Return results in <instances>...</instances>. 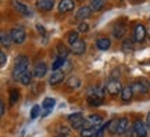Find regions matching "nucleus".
Segmentation results:
<instances>
[{
	"label": "nucleus",
	"instance_id": "nucleus-1",
	"mask_svg": "<svg viewBox=\"0 0 150 137\" xmlns=\"http://www.w3.org/2000/svg\"><path fill=\"white\" fill-rule=\"evenodd\" d=\"M28 68H29V58L27 56H18L14 63V67H13V72H11L13 79L20 80V78L27 72Z\"/></svg>",
	"mask_w": 150,
	"mask_h": 137
},
{
	"label": "nucleus",
	"instance_id": "nucleus-2",
	"mask_svg": "<svg viewBox=\"0 0 150 137\" xmlns=\"http://www.w3.org/2000/svg\"><path fill=\"white\" fill-rule=\"evenodd\" d=\"M10 33H11V37H13V43H16V44H22L27 40V32L21 27L13 28L10 31Z\"/></svg>",
	"mask_w": 150,
	"mask_h": 137
},
{
	"label": "nucleus",
	"instance_id": "nucleus-3",
	"mask_svg": "<svg viewBox=\"0 0 150 137\" xmlns=\"http://www.w3.org/2000/svg\"><path fill=\"white\" fill-rule=\"evenodd\" d=\"M68 121L71 123V127L74 130H79V129H83V125H85V118L81 112H75V114H71L68 116Z\"/></svg>",
	"mask_w": 150,
	"mask_h": 137
},
{
	"label": "nucleus",
	"instance_id": "nucleus-4",
	"mask_svg": "<svg viewBox=\"0 0 150 137\" xmlns=\"http://www.w3.org/2000/svg\"><path fill=\"white\" fill-rule=\"evenodd\" d=\"M122 84L118 79H111L107 82V86H106V90H107L108 93L111 96H117V94H121V91H122Z\"/></svg>",
	"mask_w": 150,
	"mask_h": 137
},
{
	"label": "nucleus",
	"instance_id": "nucleus-5",
	"mask_svg": "<svg viewBox=\"0 0 150 137\" xmlns=\"http://www.w3.org/2000/svg\"><path fill=\"white\" fill-rule=\"evenodd\" d=\"M103 125V118L100 115L92 114L85 119V125L83 127H100Z\"/></svg>",
	"mask_w": 150,
	"mask_h": 137
},
{
	"label": "nucleus",
	"instance_id": "nucleus-6",
	"mask_svg": "<svg viewBox=\"0 0 150 137\" xmlns=\"http://www.w3.org/2000/svg\"><path fill=\"white\" fill-rule=\"evenodd\" d=\"M13 6H14V8L18 11V14H21V15H24V17H32V10H31L27 4H24V3L18 1V0H14V1H13Z\"/></svg>",
	"mask_w": 150,
	"mask_h": 137
},
{
	"label": "nucleus",
	"instance_id": "nucleus-7",
	"mask_svg": "<svg viewBox=\"0 0 150 137\" xmlns=\"http://www.w3.org/2000/svg\"><path fill=\"white\" fill-rule=\"evenodd\" d=\"M92 8L91 6H82L79 10L76 11V14H75V20H78V21H85L86 18H89L92 15Z\"/></svg>",
	"mask_w": 150,
	"mask_h": 137
},
{
	"label": "nucleus",
	"instance_id": "nucleus-8",
	"mask_svg": "<svg viewBox=\"0 0 150 137\" xmlns=\"http://www.w3.org/2000/svg\"><path fill=\"white\" fill-rule=\"evenodd\" d=\"M134 132L136 137H146L147 136V125L142 121H136L134 123Z\"/></svg>",
	"mask_w": 150,
	"mask_h": 137
},
{
	"label": "nucleus",
	"instance_id": "nucleus-9",
	"mask_svg": "<svg viewBox=\"0 0 150 137\" xmlns=\"http://www.w3.org/2000/svg\"><path fill=\"white\" fill-rule=\"evenodd\" d=\"M54 7V0H36V8L39 11L47 13L52 11Z\"/></svg>",
	"mask_w": 150,
	"mask_h": 137
},
{
	"label": "nucleus",
	"instance_id": "nucleus-10",
	"mask_svg": "<svg viewBox=\"0 0 150 137\" xmlns=\"http://www.w3.org/2000/svg\"><path fill=\"white\" fill-rule=\"evenodd\" d=\"M65 79V74L63 71H53L52 75H50V78H49V83L52 84V86H56V84L61 83L63 80Z\"/></svg>",
	"mask_w": 150,
	"mask_h": 137
},
{
	"label": "nucleus",
	"instance_id": "nucleus-11",
	"mask_svg": "<svg viewBox=\"0 0 150 137\" xmlns=\"http://www.w3.org/2000/svg\"><path fill=\"white\" fill-rule=\"evenodd\" d=\"M131 86H132L135 93H140V94H146L150 87V86H147V83H146L145 80H135Z\"/></svg>",
	"mask_w": 150,
	"mask_h": 137
},
{
	"label": "nucleus",
	"instance_id": "nucleus-12",
	"mask_svg": "<svg viewBox=\"0 0 150 137\" xmlns=\"http://www.w3.org/2000/svg\"><path fill=\"white\" fill-rule=\"evenodd\" d=\"M32 72H33V76H35V78L42 79L43 76L46 75V72H47V67H46L45 63H36V65H35L32 69Z\"/></svg>",
	"mask_w": 150,
	"mask_h": 137
},
{
	"label": "nucleus",
	"instance_id": "nucleus-13",
	"mask_svg": "<svg viewBox=\"0 0 150 137\" xmlns=\"http://www.w3.org/2000/svg\"><path fill=\"white\" fill-rule=\"evenodd\" d=\"M146 37V28L143 25H136L134 29V40L135 42H143Z\"/></svg>",
	"mask_w": 150,
	"mask_h": 137
},
{
	"label": "nucleus",
	"instance_id": "nucleus-14",
	"mask_svg": "<svg viewBox=\"0 0 150 137\" xmlns=\"http://www.w3.org/2000/svg\"><path fill=\"white\" fill-rule=\"evenodd\" d=\"M71 51L75 54V56H82V54L86 51V43L83 40H78L76 43L71 44Z\"/></svg>",
	"mask_w": 150,
	"mask_h": 137
},
{
	"label": "nucleus",
	"instance_id": "nucleus-15",
	"mask_svg": "<svg viewBox=\"0 0 150 137\" xmlns=\"http://www.w3.org/2000/svg\"><path fill=\"white\" fill-rule=\"evenodd\" d=\"M75 7L74 0H60L59 3V11L60 13H68L72 11Z\"/></svg>",
	"mask_w": 150,
	"mask_h": 137
},
{
	"label": "nucleus",
	"instance_id": "nucleus-16",
	"mask_svg": "<svg viewBox=\"0 0 150 137\" xmlns=\"http://www.w3.org/2000/svg\"><path fill=\"white\" fill-rule=\"evenodd\" d=\"M135 91L134 89H132V86L129 84V86H125L122 89V91H121V100L124 101V103H128V101L132 100V97H134Z\"/></svg>",
	"mask_w": 150,
	"mask_h": 137
},
{
	"label": "nucleus",
	"instance_id": "nucleus-17",
	"mask_svg": "<svg viewBox=\"0 0 150 137\" xmlns=\"http://www.w3.org/2000/svg\"><path fill=\"white\" fill-rule=\"evenodd\" d=\"M125 31H127L125 25H122V24H115L114 28H112V36L115 37V39H122L124 35H125Z\"/></svg>",
	"mask_w": 150,
	"mask_h": 137
},
{
	"label": "nucleus",
	"instance_id": "nucleus-18",
	"mask_svg": "<svg viewBox=\"0 0 150 137\" xmlns=\"http://www.w3.org/2000/svg\"><path fill=\"white\" fill-rule=\"evenodd\" d=\"M0 43H1L3 47H10V44L13 43V37H11L10 32L1 31V33H0Z\"/></svg>",
	"mask_w": 150,
	"mask_h": 137
},
{
	"label": "nucleus",
	"instance_id": "nucleus-19",
	"mask_svg": "<svg viewBox=\"0 0 150 137\" xmlns=\"http://www.w3.org/2000/svg\"><path fill=\"white\" fill-rule=\"evenodd\" d=\"M54 105H56V100H54V98H50V97L45 98V100H43V103H42V108L45 110L43 115H47L49 112L54 108Z\"/></svg>",
	"mask_w": 150,
	"mask_h": 137
},
{
	"label": "nucleus",
	"instance_id": "nucleus-20",
	"mask_svg": "<svg viewBox=\"0 0 150 137\" xmlns=\"http://www.w3.org/2000/svg\"><path fill=\"white\" fill-rule=\"evenodd\" d=\"M128 127H129L128 118H121V119H118V130H117V134H124V133L128 130Z\"/></svg>",
	"mask_w": 150,
	"mask_h": 137
},
{
	"label": "nucleus",
	"instance_id": "nucleus-21",
	"mask_svg": "<svg viewBox=\"0 0 150 137\" xmlns=\"http://www.w3.org/2000/svg\"><path fill=\"white\" fill-rule=\"evenodd\" d=\"M96 46L100 48V50H108L110 46H111V40H110L108 37H100V39H97Z\"/></svg>",
	"mask_w": 150,
	"mask_h": 137
},
{
	"label": "nucleus",
	"instance_id": "nucleus-22",
	"mask_svg": "<svg viewBox=\"0 0 150 137\" xmlns=\"http://www.w3.org/2000/svg\"><path fill=\"white\" fill-rule=\"evenodd\" d=\"M65 84L68 89H78L81 86V79L78 76H71L68 78V80H65Z\"/></svg>",
	"mask_w": 150,
	"mask_h": 137
},
{
	"label": "nucleus",
	"instance_id": "nucleus-23",
	"mask_svg": "<svg viewBox=\"0 0 150 137\" xmlns=\"http://www.w3.org/2000/svg\"><path fill=\"white\" fill-rule=\"evenodd\" d=\"M88 101H89V104H91L92 107H97V105H100V104L103 103V97L95 94V93H89Z\"/></svg>",
	"mask_w": 150,
	"mask_h": 137
},
{
	"label": "nucleus",
	"instance_id": "nucleus-24",
	"mask_svg": "<svg viewBox=\"0 0 150 137\" xmlns=\"http://www.w3.org/2000/svg\"><path fill=\"white\" fill-rule=\"evenodd\" d=\"M56 50H57V56H59L60 58H67V56L70 54L68 47H65V44H63V43H59Z\"/></svg>",
	"mask_w": 150,
	"mask_h": 137
},
{
	"label": "nucleus",
	"instance_id": "nucleus-25",
	"mask_svg": "<svg viewBox=\"0 0 150 137\" xmlns=\"http://www.w3.org/2000/svg\"><path fill=\"white\" fill-rule=\"evenodd\" d=\"M32 76H33V72H31V71L28 69L27 72L22 75L21 78H20L21 84H24V86H29V84H31V82H32Z\"/></svg>",
	"mask_w": 150,
	"mask_h": 137
},
{
	"label": "nucleus",
	"instance_id": "nucleus-26",
	"mask_svg": "<svg viewBox=\"0 0 150 137\" xmlns=\"http://www.w3.org/2000/svg\"><path fill=\"white\" fill-rule=\"evenodd\" d=\"M107 130L110 134H117L118 130V119H111L110 122H107Z\"/></svg>",
	"mask_w": 150,
	"mask_h": 137
},
{
	"label": "nucleus",
	"instance_id": "nucleus-27",
	"mask_svg": "<svg viewBox=\"0 0 150 137\" xmlns=\"http://www.w3.org/2000/svg\"><path fill=\"white\" fill-rule=\"evenodd\" d=\"M106 4V0H91V8L93 11H100Z\"/></svg>",
	"mask_w": 150,
	"mask_h": 137
},
{
	"label": "nucleus",
	"instance_id": "nucleus-28",
	"mask_svg": "<svg viewBox=\"0 0 150 137\" xmlns=\"http://www.w3.org/2000/svg\"><path fill=\"white\" fill-rule=\"evenodd\" d=\"M67 40H68V43H70V44L76 43L78 40H79V32H78V31L68 32V35H67Z\"/></svg>",
	"mask_w": 150,
	"mask_h": 137
},
{
	"label": "nucleus",
	"instance_id": "nucleus-29",
	"mask_svg": "<svg viewBox=\"0 0 150 137\" xmlns=\"http://www.w3.org/2000/svg\"><path fill=\"white\" fill-rule=\"evenodd\" d=\"M18 100H20V93H18V90L11 89V91H10V104L11 105H14L16 103H18Z\"/></svg>",
	"mask_w": 150,
	"mask_h": 137
},
{
	"label": "nucleus",
	"instance_id": "nucleus-30",
	"mask_svg": "<svg viewBox=\"0 0 150 137\" xmlns=\"http://www.w3.org/2000/svg\"><path fill=\"white\" fill-rule=\"evenodd\" d=\"M64 63H65V58H57L56 61L53 63V65H52V69L53 71H59V69H61L63 68V65H64Z\"/></svg>",
	"mask_w": 150,
	"mask_h": 137
},
{
	"label": "nucleus",
	"instance_id": "nucleus-31",
	"mask_svg": "<svg viewBox=\"0 0 150 137\" xmlns=\"http://www.w3.org/2000/svg\"><path fill=\"white\" fill-rule=\"evenodd\" d=\"M39 115H40V107L33 105L32 110H31V119H36Z\"/></svg>",
	"mask_w": 150,
	"mask_h": 137
},
{
	"label": "nucleus",
	"instance_id": "nucleus-32",
	"mask_svg": "<svg viewBox=\"0 0 150 137\" xmlns=\"http://www.w3.org/2000/svg\"><path fill=\"white\" fill-rule=\"evenodd\" d=\"M71 69H72V63H71V61H67V60H65V63H64V65H63L61 71H63L64 74H68V72H71Z\"/></svg>",
	"mask_w": 150,
	"mask_h": 137
},
{
	"label": "nucleus",
	"instance_id": "nucleus-33",
	"mask_svg": "<svg viewBox=\"0 0 150 137\" xmlns=\"http://www.w3.org/2000/svg\"><path fill=\"white\" fill-rule=\"evenodd\" d=\"M88 31H89V24L86 21H82L78 25V32H88Z\"/></svg>",
	"mask_w": 150,
	"mask_h": 137
},
{
	"label": "nucleus",
	"instance_id": "nucleus-34",
	"mask_svg": "<svg viewBox=\"0 0 150 137\" xmlns=\"http://www.w3.org/2000/svg\"><path fill=\"white\" fill-rule=\"evenodd\" d=\"M132 46H134V44H132V40H129V39H125V40H124V43H122V47L124 48H127V50H131V48H132Z\"/></svg>",
	"mask_w": 150,
	"mask_h": 137
},
{
	"label": "nucleus",
	"instance_id": "nucleus-35",
	"mask_svg": "<svg viewBox=\"0 0 150 137\" xmlns=\"http://www.w3.org/2000/svg\"><path fill=\"white\" fill-rule=\"evenodd\" d=\"M6 60H7V56H6V53H0V67H4L6 65Z\"/></svg>",
	"mask_w": 150,
	"mask_h": 137
},
{
	"label": "nucleus",
	"instance_id": "nucleus-36",
	"mask_svg": "<svg viewBox=\"0 0 150 137\" xmlns=\"http://www.w3.org/2000/svg\"><path fill=\"white\" fill-rule=\"evenodd\" d=\"M6 114V107H4V103L1 101L0 103V115H4Z\"/></svg>",
	"mask_w": 150,
	"mask_h": 137
},
{
	"label": "nucleus",
	"instance_id": "nucleus-37",
	"mask_svg": "<svg viewBox=\"0 0 150 137\" xmlns=\"http://www.w3.org/2000/svg\"><path fill=\"white\" fill-rule=\"evenodd\" d=\"M36 29H38L39 32H40L42 35H46V31H45V28H43L42 25H40V24H38V25H36Z\"/></svg>",
	"mask_w": 150,
	"mask_h": 137
},
{
	"label": "nucleus",
	"instance_id": "nucleus-38",
	"mask_svg": "<svg viewBox=\"0 0 150 137\" xmlns=\"http://www.w3.org/2000/svg\"><path fill=\"white\" fill-rule=\"evenodd\" d=\"M146 125L150 127V112L147 114V116H146Z\"/></svg>",
	"mask_w": 150,
	"mask_h": 137
},
{
	"label": "nucleus",
	"instance_id": "nucleus-39",
	"mask_svg": "<svg viewBox=\"0 0 150 137\" xmlns=\"http://www.w3.org/2000/svg\"><path fill=\"white\" fill-rule=\"evenodd\" d=\"M56 137H64V136H56Z\"/></svg>",
	"mask_w": 150,
	"mask_h": 137
},
{
	"label": "nucleus",
	"instance_id": "nucleus-40",
	"mask_svg": "<svg viewBox=\"0 0 150 137\" xmlns=\"http://www.w3.org/2000/svg\"><path fill=\"white\" fill-rule=\"evenodd\" d=\"M134 1H139V0H134Z\"/></svg>",
	"mask_w": 150,
	"mask_h": 137
}]
</instances>
